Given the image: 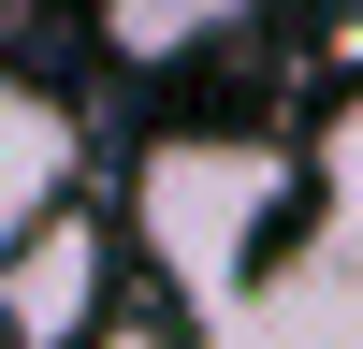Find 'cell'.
Listing matches in <instances>:
<instances>
[{"mask_svg": "<svg viewBox=\"0 0 363 349\" xmlns=\"http://www.w3.org/2000/svg\"><path fill=\"white\" fill-rule=\"evenodd\" d=\"M277 233H291V145H262V131H160L131 160V248L160 262V291L189 320L218 306Z\"/></svg>", "mask_w": 363, "mask_h": 349, "instance_id": "cell-1", "label": "cell"}, {"mask_svg": "<svg viewBox=\"0 0 363 349\" xmlns=\"http://www.w3.org/2000/svg\"><path fill=\"white\" fill-rule=\"evenodd\" d=\"M189 349H363V233L291 218L277 248L189 320Z\"/></svg>", "mask_w": 363, "mask_h": 349, "instance_id": "cell-2", "label": "cell"}, {"mask_svg": "<svg viewBox=\"0 0 363 349\" xmlns=\"http://www.w3.org/2000/svg\"><path fill=\"white\" fill-rule=\"evenodd\" d=\"M116 320V218L58 204L29 248H0V349H102Z\"/></svg>", "mask_w": 363, "mask_h": 349, "instance_id": "cell-3", "label": "cell"}, {"mask_svg": "<svg viewBox=\"0 0 363 349\" xmlns=\"http://www.w3.org/2000/svg\"><path fill=\"white\" fill-rule=\"evenodd\" d=\"M73 160H87V116L58 102L44 73H0V248H29V233L73 204Z\"/></svg>", "mask_w": 363, "mask_h": 349, "instance_id": "cell-4", "label": "cell"}, {"mask_svg": "<svg viewBox=\"0 0 363 349\" xmlns=\"http://www.w3.org/2000/svg\"><path fill=\"white\" fill-rule=\"evenodd\" d=\"M87 44L131 58V73H189V58L247 44V0H102V15H87Z\"/></svg>", "mask_w": 363, "mask_h": 349, "instance_id": "cell-5", "label": "cell"}, {"mask_svg": "<svg viewBox=\"0 0 363 349\" xmlns=\"http://www.w3.org/2000/svg\"><path fill=\"white\" fill-rule=\"evenodd\" d=\"M320 218H335V233H363V87L320 116Z\"/></svg>", "mask_w": 363, "mask_h": 349, "instance_id": "cell-6", "label": "cell"}]
</instances>
